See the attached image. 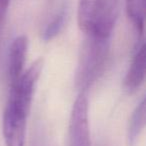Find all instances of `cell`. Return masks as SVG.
<instances>
[{
	"label": "cell",
	"mask_w": 146,
	"mask_h": 146,
	"mask_svg": "<svg viewBox=\"0 0 146 146\" xmlns=\"http://www.w3.org/2000/svg\"><path fill=\"white\" fill-rule=\"evenodd\" d=\"M28 50V39L25 35H20L13 40L8 55V78L10 85L14 84L24 71L25 60Z\"/></svg>",
	"instance_id": "obj_5"
},
{
	"label": "cell",
	"mask_w": 146,
	"mask_h": 146,
	"mask_svg": "<svg viewBox=\"0 0 146 146\" xmlns=\"http://www.w3.org/2000/svg\"><path fill=\"white\" fill-rule=\"evenodd\" d=\"M118 0H79L78 25L87 36L109 39L117 17Z\"/></svg>",
	"instance_id": "obj_1"
},
{
	"label": "cell",
	"mask_w": 146,
	"mask_h": 146,
	"mask_svg": "<svg viewBox=\"0 0 146 146\" xmlns=\"http://www.w3.org/2000/svg\"><path fill=\"white\" fill-rule=\"evenodd\" d=\"M9 3H10V0H0V28L2 26L3 21L7 14Z\"/></svg>",
	"instance_id": "obj_10"
},
{
	"label": "cell",
	"mask_w": 146,
	"mask_h": 146,
	"mask_svg": "<svg viewBox=\"0 0 146 146\" xmlns=\"http://www.w3.org/2000/svg\"><path fill=\"white\" fill-rule=\"evenodd\" d=\"M126 12L132 24L139 33L144 29V0H125Z\"/></svg>",
	"instance_id": "obj_8"
},
{
	"label": "cell",
	"mask_w": 146,
	"mask_h": 146,
	"mask_svg": "<svg viewBox=\"0 0 146 146\" xmlns=\"http://www.w3.org/2000/svg\"><path fill=\"white\" fill-rule=\"evenodd\" d=\"M108 39L89 37L82 49L77 70V84L81 88L89 86L95 80L107 57Z\"/></svg>",
	"instance_id": "obj_2"
},
{
	"label": "cell",
	"mask_w": 146,
	"mask_h": 146,
	"mask_svg": "<svg viewBox=\"0 0 146 146\" xmlns=\"http://www.w3.org/2000/svg\"><path fill=\"white\" fill-rule=\"evenodd\" d=\"M31 106L9 97L3 114V137L6 146H24L27 116Z\"/></svg>",
	"instance_id": "obj_3"
},
{
	"label": "cell",
	"mask_w": 146,
	"mask_h": 146,
	"mask_svg": "<svg viewBox=\"0 0 146 146\" xmlns=\"http://www.w3.org/2000/svg\"><path fill=\"white\" fill-rule=\"evenodd\" d=\"M146 71L145 44L138 46L132 57L131 63L124 78V86L128 91H135L143 84Z\"/></svg>",
	"instance_id": "obj_6"
},
{
	"label": "cell",
	"mask_w": 146,
	"mask_h": 146,
	"mask_svg": "<svg viewBox=\"0 0 146 146\" xmlns=\"http://www.w3.org/2000/svg\"><path fill=\"white\" fill-rule=\"evenodd\" d=\"M146 119V109H145V100L142 99L141 102L136 106L130 118L129 127H128V139L131 144H134L137 140L138 136L143 130L145 126Z\"/></svg>",
	"instance_id": "obj_7"
},
{
	"label": "cell",
	"mask_w": 146,
	"mask_h": 146,
	"mask_svg": "<svg viewBox=\"0 0 146 146\" xmlns=\"http://www.w3.org/2000/svg\"><path fill=\"white\" fill-rule=\"evenodd\" d=\"M69 144L70 146H91L88 121V99L83 91L73 104L69 120Z\"/></svg>",
	"instance_id": "obj_4"
},
{
	"label": "cell",
	"mask_w": 146,
	"mask_h": 146,
	"mask_svg": "<svg viewBox=\"0 0 146 146\" xmlns=\"http://www.w3.org/2000/svg\"><path fill=\"white\" fill-rule=\"evenodd\" d=\"M64 23H65V13L61 12L57 16H55V18L47 25L46 29L44 31V35H43L44 40L49 41L54 38L55 36H57L60 33V31L62 30L63 26H64Z\"/></svg>",
	"instance_id": "obj_9"
}]
</instances>
